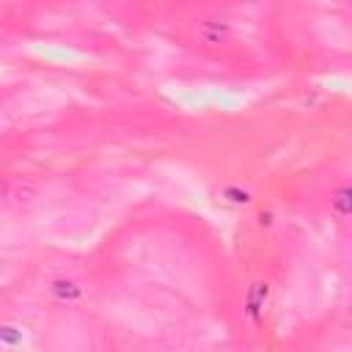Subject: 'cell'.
<instances>
[{
  "mask_svg": "<svg viewBox=\"0 0 352 352\" xmlns=\"http://www.w3.org/2000/svg\"><path fill=\"white\" fill-rule=\"evenodd\" d=\"M198 36H201V41H206V44H223V41L231 36V30H228V25L201 22V25H198Z\"/></svg>",
  "mask_w": 352,
  "mask_h": 352,
  "instance_id": "6da1fadb",
  "label": "cell"
},
{
  "mask_svg": "<svg viewBox=\"0 0 352 352\" xmlns=\"http://www.w3.org/2000/svg\"><path fill=\"white\" fill-rule=\"evenodd\" d=\"M11 195V184L6 179H0V198H8Z\"/></svg>",
  "mask_w": 352,
  "mask_h": 352,
  "instance_id": "7a4b0ae2",
  "label": "cell"
},
{
  "mask_svg": "<svg viewBox=\"0 0 352 352\" xmlns=\"http://www.w3.org/2000/svg\"><path fill=\"white\" fill-rule=\"evenodd\" d=\"M3 132H6V118L0 116V135H3Z\"/></svg>",
  "mask_w": 352,
  "mask_h": 352,
  "instance_id": "3957f363",
  "label": "cell"
}]
</instances>
